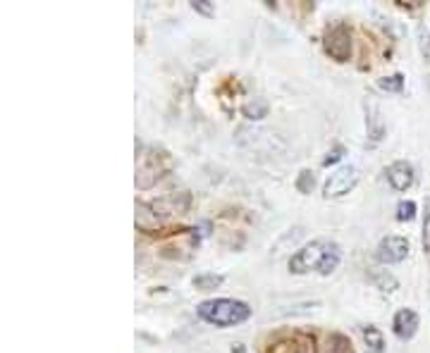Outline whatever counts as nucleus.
<instances>
[{"instance_id": "obj_1", "label": "nucleus", "mask_w": 430, "mask_h": 353, "mask_svg": "<svg viewBox=\"0 0 430 353\" xmlns=\"http://www.w3.org/2000/svg\"><path fill=\"white\" fill-rule=\"evenodd\" d=\"M199 317L215 327H234L251 317V308L237 299H211L199 304Z\"/></svg>"}, {"instance_id": "obj_2", "label": "nucleus", "mask_w": 430, "mask_h": 353, "mask_svg": "<svg viewBox=\"0 0 430 353\" xmlns=\"http://www.w3.org/2000/svg\"><path fill=\"white\" fill-rule=\"evenodd\" d=\"M335 241H311V244H306L304 249H299L297 253L292 255V260H289V270L294 272V275H308V272L318 270L321 272V267L325 263V258L330 255V251H332Z\"/></svg>"}, {"instance_id": "obj_3", "label": "nucleus", "mask_w": 430, "mask_h": 353, "mask_svg": "<svg viewBox=\"0 0 430 353\" xmlns=\"http://www.w3.org/2000/svg\"><path fill=\"white\" fill-rule=\"evenodd\" d=\"M325 53L337 62H347L352 58V32L347 24H335L325 32Z\"/></svg>"}, {"instance_id": "obj_4", "label": "nucleus", "mask_w": 430, "mask_h": 353, "mask_svg": "<svg viewBox=\"0 0 430 353\" xmlns=\"http://www.w3.org/2000/svg\"><path fill=\"white\" fill-rule=\"evenodd\" d=\"M357 184H359V170L354 168V165H342V168H337L328 176V181H325V186H323V196L328 201L342 198L349 191H354Z\"/></svg>"}, {"instance_id": "obj_5", "label": "nucleus", "mask_w": 430, "mask_h": 353, "mask_svg": "<svg viewBox=\"0 0 430 353\" xmlns=\"http://www.w3.org/2000/svg\"><path fill=\"white\" fill-rule=\"evenodd\" d=\"M407 255H409V239H404V236H394V234L385 236L376 249V258L383 265L402 263V260H407Z\"/></svg>"}, {"instance_id": "obj_6", "label": "nucleus", "mask_w": 430, "mask_h": 353, "mask_svg": "<svg viewBox=\"0 0 430 353\" xmlns=\"http://www.w3.org/2000/svg\"><path fill=\"white\" fill-rule=\"evenodd\" d=\"M387 181L394 191H407L414 186L416 181V172H414V165L407 163V160H394L392 165L387 168Z\"/></svg>"}, {"instance_id": "obj_7", "label": "nucleus", "mask_w": 430, "mask_h": 353, "mask_svg": "<svg viewBox=\"0 0 430 353\" xmlns=\"http://www.w3.org/2000/svg\"><path fill=\"white\" fill-rule=\"evenodd\" d=\"M392 332L399 337L402 341H409L416 337L418 332V312L411 308H402L394 312V320H392Z\"/></svg>"}, {"instance_id": "obj_8", "label": "nucleus", "mask_w": 430, "mask_h": 353, "mask_svg": "<svg viewBox=\"0 0 430 353\" xmlns=\"http://www.w3.org/2000/svg\"><path fill=\"white\" fill-rule=\"evenodd\" d=\"M268 353H316V349H313V337L294 334L292 339L275 344L273 351H268Z\"/></svg>"}, {"instance_id": "obj_9", "label": "nucleus", "mask_w": 430, "mask_h": 353, "mask_svg": "<svg viewBox=\"0 0 430 353\" xmlns=\"http://www.w3.org/2000/svg\"><path fill=\"white\" fill-rule=\"evenodd\" d=\"M366 127H368V136H371V141H383L385 136V119L383 115H380V108L373 100H368L366 103Z\"/></svg>"}, {"instance_id": "obj_10", "label": "nucleus", "mask_w": 430, "mask_h": 353, "mask_svg": "<svg viewBox=\"0 0 430 353\" xmlns=\"http://www.w3.org/2000/svg\"><path fill=\"white\" fill-rule=\"evenodd\" d=\"M371 280H373V284L378 286L383 294H392V291H397L399 289V282H397V277L392 275V272H387V270H376V272H371Z\"/></svg>"}, {"instance_id": "obj_11", "label": "nucleus", "mask_w": 430, "mask_h": 353, "mask_svg": "<svg viewBox=\"0 0 430 353\" xmlns=\"http://www.w3.org/2000/svg\"><path fill=\"white\" fill-rule=\"evenodd\" d=\"M268 110H270V105H268L266 98H253V100H249V103L242 105V113H244V117H247V119H263V117H268Z\"/></svg>"}, {"instance_id": "obj_12", "label": "nucleus", "mask_w": 430, "mask_h": 353, "mask_svg": "<svg viewBox=\"0 0 430 353\" xmlns=\"http://www.w3.org/2000/svg\"><path fill=\"white\" fill-rule=\"evenodd\" d=\"M361 334H363V339H366L368 351H371V353H383V351H385L383 332H380L378 327H373V325L361 327Z\"/></svg>"}, {"instance_id": "obj_13", "label": "nucleus", "mask_w": 430, "mask_h": 353, "mask_svg": "<svg viewBox=\"0 0 430 353\" xmlns=\"http://www.w3.org/2000/svg\"><path fill=\"white\" fill-rule=\"evenodd\" d=\"M223 282H225L223 275H215V272H203V275L194 277L192 284H194V289H199V291H213V289H218Z\"/></svg>"}, {"instance_id": "obj_14", "label": "nucleus", "mask_w": 430, "mask_h": 353, "mask_svg": "<svg viewBox=\"0 0 430 353\" xmlns=\"http://www.w3.org/2000/svg\"><path fill=\"white\" fill-rule=\"evenodd\" d=\"M328 353H354L352 341L344 334H330L328 337Z\"/></svg>"}, {"instance_id": "obj_15", "label": "nucleus", "mask_w": 430, "mask_h": 353, "mask_svg": "<svg viewBox=\"0 0 430 353\" xmlns=\"http://www.w3.org/2000/svg\"><path fill=\"white\" fill-rule=\"evenodd\" d=\"M378 87L383 91H389V93H399L404 89V77L402 74H392V77H383L378 79Z\"/></svg>"}, {"instance_id": "obj_16", "label": "nucleus", "mask_w": 430, "mask_h": 353, "mask_svg": "<svg viewBox=\"0 0 430 353\" xmlns=\"http://www.w3.org/2000/svg\"><path fill=\"white\" fill-rule=\"evenodd\" d=\"M313 186H316V176H313L311 170H304V172L297 176V191L299 194H311Z\"/></svg>"}, {"instance_id": "obj_17", "label": "nucleus", "mask_w": 430, "mask_h": 353, "mask_svg": "<svg viewBox=\"0 0 430 353\" xmlns=\"http://www.w3.org/2000/svg\"><path fill=\"white\" fill-rule=\"evenodd\" d=\"M416 218V203L414 201H399L397 205V220L399 222H409Z\"/></svg>"}, {"instance_id": "obj_18", "label": "nucleus", "mask_w": 430, "mask_h": 353, "mask_svg": "<svg viewBox=\"0 0 430 353\" xmlns=\"http://www.w3.org/2000/svg\"><path fill=\"white\" fill-rule=\"evenodd\" d=\"M418 45H421V53L426 58V62L430 60V29L418 24Z\"/></svg>"}, {"instance_id": "obj_19", "label": "nucleus", "mask_w": 430, "mask_h": 353, "mask_svg": "<svg viewBox=\"0 0 430 353\" xmlns=\"http://www.w3.org/2000/svg\"><path fill=\"white\" fill-rule=\"evenodd\" d=\"M423 251L430 253V196L426 198V215H423Z\"/></svg>"}, {"instance_id": "obj_20", "label": "nucleus", "mask_w": 430, "mask_h": 353, "mask_svg": "<svg viewBox=\"0 0 430 353\" xmlns=\"http://www.w3.org/2000/svg\"><path fill=\"white\" fill-rule=\"evenodd\" d=\"M192 8L196 10L199 14H203V17H213L215 14V5L208 3V0H194Z\"/></svg>"}, {"instance_id": "obj_21", "label": "nucleus", "mask_w": 430, "mask_h": 353, "mask_svg": "<svg viewBox=\"0 0 430 353\" xmlns=\"http://www.w3.org/2000/svg\"><path fill=\"white\" fill-rule=\"evenodd\" d=\"M342 153H344V148H342V146H337V148H335V150H330V153H328V158L323 160V165H325V168H328V165H335L339 158H342Z\"/></svg>"}, {"instance_id": "obj_22", "label": "nucleus", "mask_w": 430, "mask_h": 353, "mask_svg": "<svg viewBox=\"0 0 430 353\" xmlns=\"http://www.w3.org/2000/svg\"><path fill=\"white\" fill-rule=\"evenodd\" d=\"M232 353H247V346H244V344H234Z\"/></svg>"}]
</instances>
